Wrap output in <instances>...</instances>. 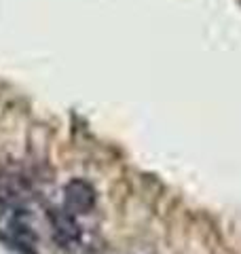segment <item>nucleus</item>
I'll list each match as a JSON object with an SVG mask.
<instances>
[{"label":"nucleus","mask_w":241,"mask_h":254,"mask_svg":"<svg viewBox=\"0 0 241 254\" xmlns=\"http://www.w3.org/2000/svg\"><path fill=\"white\" fill-rule=\"evenodd\" d=\"M95 205V189L83 178L70 180L63 189V208L70 214H89Z\"/></svg>","instance_id":"f257e3e1"},{"label":"nucleus","mask_w":241,"mask_h":254,"mask_svg":"<svg viewBox=\"0 0 241 254\" xmlns=\"http://www.w3.org/2000/svg\"><path fill=\"white\" fill-rule=\"evenodd\" d=\"M49 220L58 242H61L63 246H74L80 242V227L76 222V216L70 214L66 208H51Z\"/></svg>","instance_id":"f03ea898"},{"label":"nucleus","mask_w":241,"mask_h":254,"mask_svg":"<svg viewBox=\"0 0 241 254\" xmlns=\"http://www.w3.org/2000/svg\"><path fill=\"white\" fill-rule=\"evenodd\" d=\"M4 233H6V242H9L15 250H19L21 254H34L36 235L26 220H21L19 216L11 218L9 227L4 229Z\"/></svg>","instance_id":"7ed1b4c3"}]
</instances>
